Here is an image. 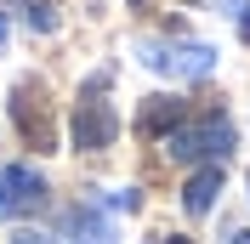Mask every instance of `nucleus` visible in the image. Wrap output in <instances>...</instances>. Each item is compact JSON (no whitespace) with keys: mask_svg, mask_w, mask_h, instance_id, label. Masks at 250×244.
I'll return each instance as SVG.
<instances>
[{"mask_svg":"<svg viewBox=\"0 0 250 244\" xmlns=\"http://www.w3.org/2000/svg\"><path fill=\"white\" fill-rule=\"evenodd\" d=\"M68 137H74L80 153L114 148V137H120V114H114V102H108V74L85 80V91H80V102H74V125H68Z\"/></svg>","mask_w":250,"mask_h":244,"instance_id":"obj_1","label":"nucleus"},{"mask_svg":"<svg viewBox=\"0 0 250 244\" xmlns=\"http://www.w3.org/2000/svg\"><path fill=\"white\" fill-rule=\"evenodd\" d=\"M12 125L29 148H40V153L57 148V114H51V91L40 74H23L12 85Z\"/></svg>","mask_w":250,"mask_h":244,"instance_id":"obj_2","label":"nucleus"},{"mask_svg":"<svg viewBox=\"0 0 250 244\" xmlns=\"http://www.w3.org/2000/svg\"><path fill=\"white\" fill-rule=\"evenodd\" d=\"M171 142V159H182V165H210V159H222V153H233L239 148V131H233V120L228 114H205V120H193V125H182L176 137H165Z\"/></svg>","mask_w":250,"mask_h":244,"instance_id":"obj_3","label":"nucleus"},{"mask_svg":"<svg viewBox=\"0 0 250 244\" xmlns=\"http://www.w3.org/2000/svg\"><path fill=\"white\" fill-rule=\"evenodd\" d=\"M137 57L154 74H171V80H205L216 68V51L205 40H137Z\"/></svg>","mask_w":250,"mask_h":244,"instance_id":"obj_4","label":"nucleus"},{"mask_svg":"<svg viewBox=\"0 0 250 244\" xmlns=\"http://www.w3.org/2000/svg\"><path fill=\"white\" fill-rule=\"evenodd\" d=\"M46 210V176L29 165H6L0 170V216H34Z\"/></svg>","mask_w":250,"mask_h":244,"instance_id":"obj_5","label":"nucleus"},{"mask_svg":"<svg viewBox=\"0 0 250 244\" xmlns=\"http://www.w3.org/2000/svg\"><path fill=\"white\" fill-rule=\"evenodd\" d=\"M182 125H188V102H182V97H148L142 114H137L142 137H176Z\"/></svg>","mask_w":250,"mask_h":244,"instance_id":"obj_6","label":"nucleus"},{"mask_svg":"<svg viewBox=\"0 0 250 244\" xmlns=\"http://www.w3.org/2000/svg\"><path fill=\"white\" fill-rule=\"evenodd\" d=\"M216 193H222V170H216V165L193 170V176H188V187H182V210H188V216H210Z\"/></svg>","mask_w":250,"mask_h":244,"instance_id":"obj_7","label":"nucleus"},{"mask_svg":"<svg viewBox=\"0 0 250 244\" xmlns=\"http://www.w3.org/2000/svg\"><path fill=\"white\" fill-rule=\"evenodd\" d=\"M228 12H233V29L250 40V0H228Z\"/></svg>","mask_w":250,"mask_h":244,"instance_id":"obj_8","label":"nucleus"},{"mask_svg":"<svg viewBox=\"0 0 250 244\" xmlns=\"http://www.w3.org/2000/svg\"><path fill=\"white\" fill-rule=\"evenodd\" d=\"M29 23H34V29H57V17H51V6H29Z\"/></svg>","mask_w":250,"mask_h":244,"instance_id":"obj_9","label":"nucleus"},{"mask_svg":"<svg viewBox=\"0 0 250 244\" xmlns=\"http://www.w3.org/2000/svg\"><path fill=\"white\" fill-rule=\"evenodd\" d=\"M12 244H57V239H46V233H34V227H23V233H12Z\"/></svg>","mask_w":250,"mask_h":244,"instance_id":"obj_10","label":"nucleus"},{"mask_svg":"<svg viewBox=\"0 0 250 244\" xmlns=\"http://www.w3.org/2000/svg\"><path fill=\"white\" fill-rule=\"evenodd\" d=\"M228 244H250V227H239V233H228Z\"/></svg>","mask_w":250,"mask_h":244,"instance_id":"obj_11","label":"nucleus"},{"mask_svg":"<svg viewBox=\"0 0 250 244\" xmlns=\"http://www.w3.org/2000/svg\"><path fill=\"white\" fill-rule=\"evenodd\" d=\"M171 244H188V239H171Z\"/></svg>","mask_w":250,"mask_h":244,"instance_id":"obj_12","label":"nucleus"},{"mask_svg":"<svg viewBox=\"0 0 250 244\" xmlns=\"http://www.w3.org/2000/svg\"><path fill=\"white\" fill-rule=\"evenodd\" d=\"M80 244H91V239H80Z\"/></svg>","mask_w":250,"mask_h":244,"instance_id":"obj_13","label":"nucleus"}]
</instances>
